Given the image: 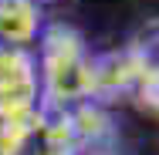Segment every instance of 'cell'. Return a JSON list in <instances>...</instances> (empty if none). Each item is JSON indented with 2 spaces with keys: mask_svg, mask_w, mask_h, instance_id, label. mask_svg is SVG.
Masks as SVG:
<instances>
[{
  "mask_svg": "<svg viewBox=\"0 0 159 155\" xmlns=\"http://www.w3.org/2000/svg\"><path fill=\"white\" fill-rule=\"evenodd\" d=\"M37 78H41L44 108L64 111V108L88 101L92 51L71 24H64V20L44 24V31L37 37Z\"/></svg>",
  "mask_w": 159,
  "mask_h": 155,
  "instance_id": "cell-1",
  "label": "cell"
},
{
  "mask_svg": "<svg viewBox=\"0 0 159 155\" xmlns=\"http://www.w3.org/2000/svg\"><path fill=\"white\" fill-rule=\"evenodd\" d=\"M142 81V61L132 47H112L92 54V88H88V101H95L102 108L122 105L135 98V88Z\"/></svg>",
  "mask_w": 159,
  "mask_h": 155,
  "instance_id": "cell-2",
  "label": "cell"
},
{
  "mask_svg": "<svg viewBox=\"0 0 159 155\" xmlns=\"http://www.w3.org/2000/svg\"><path fill=\"white\" fill-rule=\"evenodd\" d=\"M37 101H41L37 58L27 47H3L0 44V108L37 105Z\"/></svg>",
  "mask_w": 159,
  "mask_h": 155,
  "instance_id": "cell-3",
  "label": "cell"
},
{
  "mask_svg": "<svg viewBox=\"0 0 159 155\" xmlns=\"http://www.w3.org/2000/svg\"><path fill=\"white\" fill-rule=\"evenodd\" d=\"M68 131H71V142L78 155H95V152H112V142H115V125L108 108H102L95 101H81L75 108H64L61 111Z\"/></svg>",
  "mask_w": 159,
  "mask_h": 155,
  "instance_id": "cell-4",
  "label": "cell"
},
{
  "mask_svg": "<svg viewBox=\"0 0 159 155\" xmlns=\"http://www.w3.org/2000/svg\"><path fill=\"white\" fill-rule=\"evenodd\" d=\"M44 31V3L41 0H0V44L3 47H31Z\"/></svg>",
  "mask_w": 159,
  "mask_h": 155,
  "instance_id": "cell-5",
  "label": "cell"
},
{
  "mask_svg": "<svg viewBox=\"0 0 159 155\" xmlns=\"http://www.w3.org/2000/svg\"><path fill=\"white\" fill-rule=\"evenodd\" d=\"M44 108V105H41ZM17 155H78L75 142H71V131L64 122L61 111L54 108H44L41 111V122L34 125V131L27 135V142L20 145Z\"/></svg>",
  "mask_w": 159,
  "mask_h": 155,
  "instance_id": "cell-6",
  "label": "cell"
},
{
  "mask_svg": "<svg viewBox=\"0 0 159 155\" xmlns=\"http://www.w3.org/2000/svg\"><path fill=\"white\" fill-rule=\"evenodd\" d=\"M41 101L37 105H7L0 108V155H17L27 142L34 125L41 122Z\"/></svg>",
  "mask_w": 159,
  "mask_h": 155,
  "instance_id": "cell-7",
  "label": "cell"
},
{
  "mask_svg": "<svg viewBox=\"0 0 159 155\" xmlns=\"http://www.w3.org/2000/svg\"><path fill=\"white\" fill-rule=\"evenodd\" d=\"M95 155H115V152H95Z\"/></svg>",
  "mask_w": 159,
  "mask_h": 155,
  "instance_id": "cell-8",
  "label": "cell"
},
{
  "mask_svg": "<svg viewBox=\"0 0 159 155\" xmlns=\"http://www.w3.org/2000/svg\"><path fill=\"white\" fill-rule=\"evenodd\" d=\"M41 3H48V0H41Z\"/></svg>",
  "mask_w": 159,
  "mask_h": 155,
  "instance_id": "cell-9",
  "label": "cell"
}]
</instances>
